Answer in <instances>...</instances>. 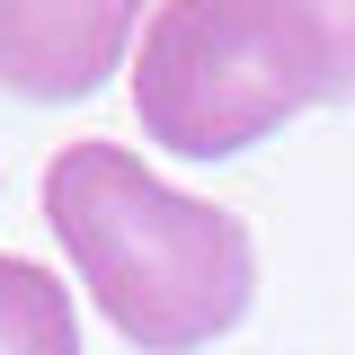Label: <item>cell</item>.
I'll list each match as a JSON object with an SVG mask.
<instances>
[{"instance_id": "3", "label": "cell", "mask_w": 355, "mask_h": 355, "mask_svg": "<svg viewBox=\"0 0 355 355\" xmlns=\"http://www.w3.org/2000/svg\"><path fill=\"white\" fill-rule=\"evenodd\" d=\"M142 0H0V89L71 107L125 62Z\"/></svg>"}, {"instance_id": "2", "label": "cell", "mask_w": 355, "mask_h": 355, "mask_svg": "<svg viewBox=\"0 0 355 355\" xmlns=\"http://www.w3.org/2000/svg\"><path fill=\"white\" fill-rule=\"evenodd\" d=\"M329 98L302 0H160L133 53V116L178 160H231Z\"/></svg>"}, {"instance_id": "1", "label": "cell", "mask_w": 355, "mask_h": 355, "mask_svg": "<svg viewBox=\"0 0 355 355\" xmlns=\"http://www.w3.org/2000/svg\"><path fill=\"white\" fill-rule=\"evenodd\" d=\"M44 222L80 266L89 302L142 355H187L240 329L258 293V249L240 214L178 196L133 160L125 142H71L44 169Z\"/></svg>"}, {"instance_id": "5", "label": "cell", "mask_w": 355, "mask_h": 355, "mask_svg": "<svg viewBox=\"0 0 355 355\" xmlns=\"http://www.w3.org/2000/svg\"><path fill=\"white\" fill-rule=\"evenodd\" d=\"M302 18L329 53V98H355V0H302Z\"/></svg>"}, {"instance_id": "4", "label": "cell", "mask_w": 355, "mask_h": 355, "mask_svg": "<svg viewBox=\"0 0 355 355\" xmlns=\"http://www.w3.org/2000/svg\"><path fill=\"white\" fill-rule=\"evenodd\" d=\"M0 355H80L71 293L36 258H0Z\"/></svg>"}]
</instances>
